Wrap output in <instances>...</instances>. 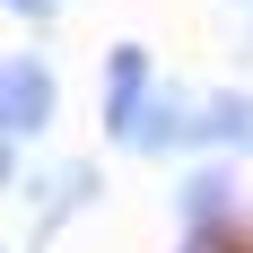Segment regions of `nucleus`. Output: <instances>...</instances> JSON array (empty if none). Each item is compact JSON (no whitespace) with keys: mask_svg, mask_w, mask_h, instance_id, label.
Instances as JSON below:
<instances>
[{"mask_svg":"<svg viewBox=\"0 0 253 253\" xmlns=\"http://www.w3.org/2000/svg\"><path fill=\"white\" fill-rule=\"evenodd\" d=\"M149 105H157V61H149V44H114V52H105V96H96L105 140L140 149V123H149Z\"/></svg>","mask_w":253,"mask_h":253,"instance_id":"nucleus-1","label":"nucleus"},{"mask_svg":"<svg viewBox=\"0 0 253 253\" xmlns=\"http://www.w3.org/2000/svg\"><path fill=\"white\" fill-rule=\"evenodd\" d=\"M52 114H61V87H52V61H35V52H18L9 61V96H0V140H9V157L35 140V131H52Z\"/></svg>","mask_w":253,"mask_h":253,"instance_id":"nucleus-2","label":"nucleus"},{"mask_svg":"<svg viewBox=\"0 0 253 253\" xmlns=\"http://www.w3.org/2000/svg\"><path fill=\"white\" fill-rule=\"evenodd\" d=\"M192 149L253 157V87H218V96H201V114H192Z\"/></svg>","mask_w":253,"mask_h":253,"instance_id":"nucleus-3","label":"nucleus"},{"mask_svg":"<svg viewBox=\"0 0 253 253\" xmlns=\"http://www.w3.org/2000/svg\"><path fill=\"white\" fill-rule=\"evenodd\" d=\"M227 210H236V183L218 175V166H201V175L175 183V218H183V236H192V245L227 236Z\"/></svg>","mask_w":253,"mask_h":253,"instance_id":"nucleus-4","label":"nucleus"},{"mask_svg":"<svg viewBox=\"0 0 253 253\" xmlns=\"http://www.w3.org/2000/svg\"><path fill=\"white\" fill-rule=\"evenodd\" d=\"M192 114H201V105L157 96V105H149V123H140V149H149V157H175V149H192Z\"/></svg>","mask_w":253,"mask_h":253,"instance_id":"nucleus-5","label":"nucleus"},{"mask_svg":"<svg viewBox=\"0 0 253 253\" xmlns=\"http://www.w3.org/2000/svg\"><path fill=\"white\" fill-rule=\"evenodd\" d=\"M79 201H96V166H61V183L44 192V227H61Z\"/></svg>","mask_w":253,"mask_h":253,"instance_id":"nucleus-6","label":"nucleus"},{"mask_svg":"<svg viewBox=\"0 0 253 253\" xmlns=\"http://www.w3.org/2000/svg\"><path fill=\"white\" fill-rule=\"evenodd\" d=\"M61 0H9V18H52Z\"/></svg>","mask_w":253,"mask_h":253,"instance_id":"nucleus-7","label":"nucleus"},{"mask_svg":"<svg viewBox=\"0 0 253 253\" xmlns=\"http://www.w3.org/2000/svg\"><path fill=\"white\" fill-rule=\"evenodd\" d=\"M192 253H201V245H192Z\"/></svg>","mask_w":253,"mask_h":253,"instance_id":"nucleus-8","label":"nucleus"}]
</instances>
